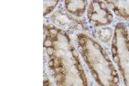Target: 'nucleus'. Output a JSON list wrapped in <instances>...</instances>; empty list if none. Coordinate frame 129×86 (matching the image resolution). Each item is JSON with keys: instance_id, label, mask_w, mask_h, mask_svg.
<instances>
[{"instance_id": "nucleus-1", "label": "nucleus", "mask_w": 129, "mask_h": 86, "mask_svg": "<svg viewBox=\"0 0 129 86\" xmlns=\"http://www.w3.org/2000/svg\"><path fill=\"white\" fill-rule=\"evenodd\" d=\"M78 44L93 78L101 86H117V72L101 45L84 34L78 35Z\"/></svg>"}, {"instance_id": "nucleus-2", "label": "nucleus", "mask_w": 129, "mask_h": 86, "mask_svg": "<svg viewBox=\"0 0 129 86\" xmlns=\"http://www.w3.org/2000/svg\"><path fill=\"white\" fill-rule=\"evenodd\" d=\"M113 60L119 68L125 85L129 86V32L123 23H118L112 40Z\"/></svg>"}, {"instance_id": "nucleus-3", "label": "nucleus", "mask_w": 129, "mask_h": 86, "mask_svg": "<svg viewBox=\"0 0 129 86\" xmlns=\"http://www.w3.org/2000/svg\"><path fill=\"white\" fill-rule=\"evenodd\" d=\"M87 17L89 23L95 27L109 25L114 19L109 5L104 1H91L89 4Z\"/></svg>"}, {"instance_id": "nucleus-4", "label": "nucleus", "mask_w": 129, "mask_h": 86, "mask_svg": "<svg viewBox=\"0 0 129 86\" xmlns=\"http://www.w3.org/2000/svg\"><path fill=\"white\" fill-rule=\"evenodd\" d=\"M64 4L66 9L69 13L80 17L86 10L88 2L84 0H68L64 2Z\"/></svg>"}, {"instance_id": "nucleus-5", "label": "nucleus", "mask_w": 129, "mask_h": 86, "mask_svg": "<svg viewBox=\"0 0 129 86\" xmlns=\"http://www.w3.org/2000/svg\"><path fill=\"white\" fill-rule=\"evenodd\" d=\"M117 16L129 21V1H107Z\"/></svg>"}, {"instance_id": "nucleus-6", "label": "nucleus", "mask_w": 129, "mask_h": 86, "mask_svg": "<svg viewBox=\"0 0 129 86\" xmlns=\"http://www.w3.org/2000/svg\"><path fill=\"white\" fill-rule=\"evenodd\" d=\"M44 16L49 14L52 10H53L54 7L59 4V1H44Z\"/></svg>"}, {"instance_id": "nucleus-7", "label": "nucleus", "mask_w": 129, "mask_h": 86, "mask_svg": "<svg viewBox=\"0 0 129 86\" xmlns=\"http://www.w3.org/2000/svg\"><path fill=\"white\" fill-rule=\"evenodd\" d=\"M53 66H54V61H53V60L50 59V60L48 61V66L50 67V68H53Z\"/></svg>"}, {"instance_id": "nucleus-8", "label": "nucleus", "mask_w": 129, "mask_h": 86, "mask_svg": "<svg viewBox=\"0 0 129 86\" xmlns=\"http://www.w3.org/2000/svg\"><path fill=\"white\" fill-rule=\"evenodd\" d=\"M44 86H52V83H50L48 79H45L44 80Z\"/></svg>"}]
</instances>
